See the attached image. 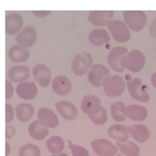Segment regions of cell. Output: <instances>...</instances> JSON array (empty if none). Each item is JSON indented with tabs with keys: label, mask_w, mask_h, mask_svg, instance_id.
Masks as SVG:
<instances>
[{
	"label": "cell",
	"mask_w": 156,
	"mask_h": 156,
	"mask_svg": "<svg viewBox=\"0 0 156 156\" xmlns=\"http://www.w3.org/2000/svg\"><path fill=\"white\" fill-rule=\"evenodd\" d=\"M107 25L115 41L125 43L130 40V32L123 21L118 20H110Z\"/></svg>",
	"instance_id": "4"
},
{
	"label": "cell",
	"mask_w": 156,
	"mask_h": 156,
	"mask_svg": "<svg viewBox=\"0 0 156 156\" xmlns=\"http://www.w3.org/2000/svg\"><path fill=\"white\" fill-rule=\"evenodd\" d=\"M37 121L45 128H55L59 124L56 114L50 108L42 107L37 112Z\"/></svg>",
	"instance_id": "11"
},
{
	"label": "cell",
	"mask_w": 156,
	"mask_h": 156,
	"mask_svg": "<svg viewBox=\"0 0 156 156\" xmlns=\"http://www.w3.org/2000/svg\"><path fill=\"white\" fill-rule=\"evenodd\" d=\"M109 136L119 142L127 141L129 133L127 127L121 124H114L110 127L107 130Z\"/></svg>",
	"instance_id": "25"
},
{
	"label": "cell",
	"mask_w": 156,
	"mask_h": 156,
	"mask_svg": "<svg viewBox=\"0 0 156 156\" xmlns=\"http://www.w3.org/2000/svg\"><path fill=\"white\" fill-rule=\"evenodd\" d=\"M31 12L36 16L40 18H44L51 13V10H32Z\"/></svg>",
	"instance_id": "37"
},
{
	"label": "cell",
	"mask_w": 156,
	"mask_h": 156,
	"mask_svg": "<svg viewBox=\"0 0 156 156\" xmlns=\"http://www.w3.org/2000/svg\"><path fill=\"white\" fill-rule=\"evenodd\" d=\"M46 147L51 154H59L64 149V141L60 136L54 135L47 140Z\"/></svg>",
	"instance_id": "28"
},
{
	"label": "cell",
	"mask_w": 156,
	"mask_h": 156,
	"mask_svg": "<svg viewBox=\"0 0 156 156\" xmlns=\"http://www.w3.org/2000/svg\"><path fill=\"white\" fill-rule=\"evenodd\" d=\"M124 113L126 117L133 121H143L147 116V110L144 106L130 104L126 106Z\"/></svg>",
	"instance_id": "19"
},
{
	"label": "cell",
	"mask_w": 156,
	"mask_h": 156,
	"mask_svg": "<svg viewBox=\"0 0 156 156\" xmlns=\"http://www.w3.org/2000/svg\"><path fill=\"white\" fill-rule=\"evenodd\" d=\"M28 133L34 140L40 141L49 134V130L42 126L37 120L32 122L28 126Z\"/></svg>",
	"instance_id": "27"
},
{
	"label": "cell",
	"mask_w": 156,
	"mask_h": 156,
	"mask_svg": "<svg viewBox=\"0 0 156 156\" xmlns=\"http://www.w3.org/2000/svg\"><path fill=\"white\" fill-rule=\"evenodd\" d=\"M18 156H40V149L34 144L27 143L20 148Z\"/></svg>",
	"instance_id": "30"
},
{
	"label": "cell",
	"mask_w": 156,
	"mask_h": 156,
	"mask_svg": "<svg viewBox=\"0 0 156 156\" xmlns=\"http://www.w3.org/2000/svg\"><path fill=\"white\" fill-rule=\"evenodd\" d=\"M8 76L13 82H23L29 77L30 69L24 65L13 66L8 71Z\"/></svg>",
	"instance_id": "20"
},
{
	"label": "cell",
	"mask_w": 156,
	"mask_h": 156,
	"mask_svg": "<svg viewBox=\"0 0 156 156\" xmlns=\"http://www.w3.org/2000/svg\"><path fill=\"white\" fill-rule=\"evenodd\" d=\"M32 74L36 82L43 87H47L51 83V73L48 66L42 63L35 65L32 69Z\"/></svg>",
	"instance_id": "12"
},
{
	"label": "cell",
	"mask_w": 156,
	"mask_h": 156,
	"mask_svg": "<svg viewBox=\"0 0 156 156\" xmlns=\"http://www.w3.org/2000/svg\"><path fill=\"white\" fill-rule=\"evenodd\" d=\"M16 93L21 99L30 100L35 98L38 89L34 82H23L17 85Z\"/></svg>",
	"instance_id": "17"
},
{
	"label": "cell",
	"mask_w": 156,
	"mask_h": 156,
	"mask_svg": "<svg viewBox=\"0 0 156 156\" xmlns=\"http://www.w3.org/2000/svg\"><path fill=\"white\" fill-rule=\"evenodd\" d=\"M91 121L96 125H102L105 124L107 120V114L106 110L102 107L100 112L93 117L90 118Z\"/></svg>",
	"instance_id": "31"
},
{
	"label": "cell",
	"mask_w": 156,
	"mask_h": 156,
	"mask_svg": "<svg viewBox=\"0 0 156 156\" xmlns=\"http://www.w3.org/2000/svg\"><path fill=\"white\" fill-rule=\"evenodd\" d=\"M15 113L13 107L9 104H5V123L8 124L14 118Z\"/></svg>",
	"instance_id": "33"
},
{
	"label": "cell",
	"mask_w": 156,
	"mask_h": 156,
	"mask_svg": "<svg viewBox=\"0 0 156 156\" xmlns=\"http://www.w3.org/2000/svg\"><path fill=\"white\" fill-rule=\"evenodd\" d=\"M151 83L152 85L156 88V72L153 73L151 76Z\"/></svg>",
	"instance_id": "38"
},
{
	"label": "cell",
	"mask_w": 156,
	"mask_h": 156,
	"mask_svg": "<svg viewBox=\"0 0 156 156\" xmlns=\"http://www.w3.org/2000/svg\"><path fill=\"white\" fill-rule=\"evenodd\" d=\"M10 151H11V147L10 144L7 142H5V156H8L9 155Z\"/></svg>",
	"instance_id": "39"
},
{
	"label": "cell",
	"mask_w": 156,
	"mask_h": 156,
	"mask_svg": "<svg viewBox=\"0 0 156 156\" xmlns=\"http://www.w3.org/2000/svg\"><path fill=\"white\" fill-rule=\"evenodd\" d=\"M116 146L118 148L117 156H139V147L132 141H127L124 143L117 141Z\"/></svg>",
	"instance_id": "24"
},
{
	"label": "cell",
	"mask_w": 156,
	"mask_h": 156,
	"mask_svg": "<svg viewBox=\"0 0 156 156\" xmlns=\"http://www.w3.org/2000/svg\"><path fill=\"white\" fill-rule=\"evenodd\" d=\"M127 51V48L121 46H116L111 49L107 57V62L113 71L119 73L124 71V69L120 65V60Z\"/></svg>",
	"instance_id": "13"
},
{
	"label": "cell",
	"mask_w": 156,
	"mask_h": 156,
	"mask_svg": "<svg viewBox=\"0 0 156 156\" xmlns=\"http://www.w3.org/2000/svg\"><path fill=\"white\" fill-rule=\"evenodd\" d=\"M37 38V32L35 28L27 26L23 28L16 36L15 41L18 45L26 48L32 46Z\"/></svg>",
	"instance_id": "8"
},
{
	"label": "cell",
	"mask_w": 156,
	"mask_h": 156,
	"mask_svg": "<svg viewBox=\"0 0 156 156\" xmlns=\"http://www.w3.org/2000/svg\"><path fill=\"white\" fill-rule=\"evenodd\" d=\"M93 151L99 155L113 156L117 153V147L105 139H97L91 142Z\"/></svg>",
	"instance_id": "10"
},
{
	"label": "cell",
	"mask_w": 156,
	"mask_h": 156,
	"mask_svg": "<svg viewBox=\"0 0 156 156\" xmlns=\"http://www.w3.org/2000/svg\"><path fill=\"white\" fill-rule=\"evenodd\" d=\"M68 145L73 156H89L88 152L85 148L75 145L71 141H68Z\"/></svg>",
	"instance_id": "32"
},
{
	"label": "cell",
	"mask_w": 156,
	"mask_h": 156,
	"mask_svg": "<svg viewBox=\"0 0 156 156\" xmlns=\"http://www.w3.org/2000/svg\"><path fill=\"white\" fill-rule=\"evenodd\" d=\"M88 39L92 44L100 46L109 42L110 37L107 30L104 29L97 28L93 29L89 33Z\"/></svg>",
	"instance_id": "22"
},
{
	"label": "cell",
	"mask_w": 156,
	"mask_h": 156,
	"mask_svg": "<svg viewBox=\"0 0 156 156\" xmlns=\"http://www.w3.org/2000/svg\"><path fill=\"white\" fill-rule=\"evenodd\" d=\"M55 107L60 116L68 121L74 120L77 116V110L75 105L67 101H61L55 104Z\"/></svg>",
	"instance_id": "15"
},
{
	"label": "cell",
	"mask_w": 156,
	"mask_h": 156,
	"mask_svg": "<svg viewBox=\"0 0 156 156\" xmlns=\"http://www.w3.org/2000/svg\"><path fill=\"white\" fill-rule=\"evenodd\" d=\"M123 16L128 27L135 32L141 30L147 23L146 15L141 10H125Z\"/></svg>",
	"instance_id": "3"
},
{
	"label": "cell",
	"mask_w": 156,
	"mask_h": 156,
	"mask_svg": "<svg viewBox=\"0 0 156 156\" xmlns=\"http://www.w3.org/2000/svg\"><path fill=\"white\" fill-rule=\"evenodd\" d=\"M23 19L20 14L12 13L5 16V32L10 35L18 34L23 27Z\"/></svg>",
	"instance_id": "14"
},
{
	"label": "cell",
	"mask_w": 156,
	"mask_h": 156,
	"mask_svg": "<svg viewBox=\"0 0 156 156\" xmlns=\"http://www.w3.org/2000/svg\"><path fill=\"white\" fill-rule=\"evenodd\" d=\"M109 74L110 71L105 66L101 64H96L90 69L88 79L92 85L99 87L102 86L103 80Z\"/></svg>",
	"instance_id": "7"
},
{
	"label": "cell",
	"mask_w": 156,
	"mask_h": 156,
	"mask_svg": "<svg viewBox=\"0 0 156 156\" xmlns=\"http://www.w3.org/2000/svg\"><path fill=\"white\" fill-rule=\"evenodd\" d=\"M71 82L65 76H57L52 81V89L57 95H66L71 91Z\"/></svg>",
	"instance_id": "16"
},
{
	"label": "cell",
	"mask_w": 156,
	"mask_h": 156,
	"mask_svg": "<svg viewBox=\"0 0 156 156\" xmlns=\"http://www.w3.org/2000/svg\"><path fill=\"white\" fill-rule=\"evenodd\" d=\"M155 51H156V49H155Z\"/></svg>",
	"instance_id": "41"
},
{
	"label": "cell",
	"mask_w": 156,
	"mask_h": 156,
	"mask_svg": "<svg viewBox=\"0 0 156 156\" xmlns=\"http://www.w3.org/2000/svg\"><path fill=\"white\" fill-rule=\"evenodd\" d=\"M34 107L31 104L21 103L15 107L17 119L21 122H27L32 119L34 114Z\"/></svg>",
	"instance_id": "26"
},
{
	"label": "cell",
	"mask_w": 156,
	"mask_h": 156,
	"mask_svg": "<svg viewBox=\"0 0 156 156\" xmlns=\"http://www.w3.org/2000/svg\"><path fill=\"white\" fill-rule=\"evenodd\" d=\"M8 57L13 62H24L29 57V52L26 48L21 47L18 44H15L9 48Z\"/></svg>",
	"instance_id": "23"
},
{
	"label": "cell",
	"mask_w": 156,
	"mask_h": 156,
	"mask_svg": "<svg viewBox=\"0 0 156 156\" xmlns=\"http://www.w3.org/2000/svg\"><path fill=\"white\" fill-rule=\"evenodd\" d=\"M104 93L109 97L121 95L125 90V82L123 79L118 75L107 76L102 81Z\"/></svg>",
	"instance_id": "2"
},
{
	"label": "cell",
	"mask_w": 156,
	"mask_h": 156,
	"mask_svg": "<svg viewBox=\"0 0 156 156\" xmlns=\"http://www.w3.org/2000/svg\"><path fill=\"white\" fill-rule=\"evenodd\" d=\"M129 133L139 143L146 141L150 136V130L147 126L143 124H135L127 127Z\"/></svg>",
	"instance_id": "21"
},
{
	"label": "cell",
	"mask_w": 156,
	"mask_h": 156,
	"mask_svg": "<svg viewBox=\"0 0 156 156\" xmlns=\"http://www.w3.org/2000/svg\"><path fill=\"white\" fill-rule=\"evenodd\" d=\"M51 156H68V155L65 153H61V154H54Z\"/></svg>",
	"instance_id": "40"
},
{
	"label": "cell",
	"mask_w": 156,
	"mask_h": 156,
	"mask_svg": "<svg viewBox=\"0 0 156 156\" xmlns=\"http://www.w3.org/2000/svg\"><path fill=\"white\" fill-rule=\"evenodd\" d=\"M113 15V10H91L89 13L88 20L93 26H105L111 20Z\"/></svg>",
	"instance_id": "18"
},
{
	"label": "cell",
	"mask_w": 156,
	"mask_h": 156,
	"mask_svg": "<svg viewBox=\"0 0 156 156\" xmlns=\"http://www.w3.org/2000/svg\"><path fill=\"white\" fill-rule=\"evenodd\" d=\"M126 105L120 101L114 102L111 106V115L112 118L118 122H122L126 119V116L124 113V108Z\"/></svg>",
	"instance_id": "29"
},
{
	"label": "cell",
	"mask_w": 156,
	"mask_h": 156,
	"mask_svg": "<svg viewBox=\"0 0 156 156\" xmlns=\"http://www.w3.org/2000/svg\"><path fill=\"white\" fill-rule=\"evenodd\" d=\"M80 107L82 112L84 113L87 114L89 118H91L100 112L102 106L99 98L96 96L91 94L85 96L82 98Z\"/></svg>",
	"instance_id": "9"
},
{
	"label": "cell",
	"mask_w": 156,
	"mask_h": 156,
	"mask_svg": "<svg viewBox=\"0 0 156 156\" xmlns=\"http://www.w3.org/2000/svg\"><path fill=\"white\" fill-rule=\"evenodd\" d=\"M16 134V129L12 125L5 126V138L6 139L11 138Z\"/></svg>",
	"instance_id": "35"
},
{
	"label": "cell",
	"mask_w": 156,
	"mask_h": 156,
	"mask_svg": "<svg viewBox=\"0 0 156 156\" xmlns=\"http://www.w3.org/2000/svg\"><path fill=\"white\" fill-rule=\"evenodd\" d=\"M150 35L154 38H156V16L151 23L149 27Z\"/></svg>",
	"instance_id": "36"
},
{
	"label": "cell",
	"mask_w": 156,
	"mask_h": 156,
	"mask_svg": "<svg viewBox=\"0 0 156 156\" xmlns=\"http://www.w3.org/2000/svg\"><path fill=\"white\" fill-rule=\"evenodd\" d=\"M13 87L12 83L9 80H5V99H10L13 94Z\"/></svg>",
	"instance_id": "34"
},
{
	"label": "cell",
	"mask_w": 156,
	"mask_h": 156,
	"mask_svg": "<svg viewBox=\"0 0 156 156\" xmlns=\"http://www.w3.org/2000/svg\"><path fill=\"white\" fill-rule=\"evenodd\" d=\"M93 60L88 52H82L76 55L71 63V69L76 76L84 75L91 68Z\"/></svg>",
	"instance_id": "5"
},
{
	"label": "cell",
	"mask_w": 156,
	"mask_h": 156,
	"mask_svg": "<svg viewBox=\"0 0 156 156\" xmlns=\"http://www.w3.org/2000/svg\"><path fill=\"white\" fill-rule=\"evenodd\" d=\"M127 87L129 94L135 100L146 102L149 100V95L147 93L141 80L135 78L127 82Z\"/></svg>",
	"instance_id": "6"
},
{
	"label": "cell",
	"mask_w": 156,
	"mask_h": 156,
	"mask_svg": "<svg viewBox=\"0 0 156 156\" xmlns=\"http://www.w3.org/2000/svg\"><path fill=\"white\" fill-rule=\"evenodd\" d=\"M146 58L139 50H132L122 56L120 60V65L124 68L132 72H138L144 67Z\"/></svg>",
	"instance_id": "1"
}]
</instances>
